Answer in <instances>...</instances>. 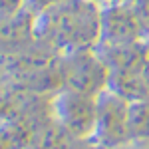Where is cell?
Here are the masks:
<instances>
[{
	"label": "cell",
	"instance_id": "1",
	"mask_svg": "<svg viewBox=\"0 0 149 149\" xmlns=\"http://www.w3.org/2000/svg\"><path fill=\"white\" fill-rule=\"evenodd\" d=\"M40 38L52 50H90L102 34V14L90 0H60L40 18Z\"/></svg>",
	"mask_w": 149,
	"mask_h": 149
},
{
	"label": "cell",
	"instance_id": "2",
	"mask_svg": "<svg viewBox=\"0 0 149 149\" xmlns=\"http://www.w3.org/2000/svg\"><path fill=\"white\" fill-rule=\"evenodd\" d=\"M107 76L109 70L105 68L102 58L90 50L68 52L66 58H60V78L68 92L93 97L105 88Z\"/></svg>",
	"mask_w": 149,
	"mask_h": 149
},
{
	"label": "cell",
	"instance_id": "3",
	"mask_svg": "<svg viewBox=\"0 0 149 149\" xmlns=\"http://www.w3.org/2000/svg\"><path fill=\"white\" fill-rule=\"evenodd\" d=\"M60 123L72 131L76 137L84 139L95 131V117H97V103L92 95H84L76 92H66L58 102Z\"/></svg>",
	"mask_w": 149,
	"mask_h": 149
},
{
	"label": "cell",
	"instance_id": "4",
	"mask_svg": "<svg viewBox=\"0 0 149 149\" xmlns=\"http://www.w3.org/2000/svg\"><path fill=\"white\" fill-rule=\"evenodd\" d=\"M127 105L125 100L109 93L97 102V117H95V131L103 145L111 147L121 143L129 135L127 127Z\"/></svg>",
	"mask_w": 149,
	"mask_h": 149
},
{
	"label": "cell",
	"instance_id": "5",
	"mask_svg": "<svg viewBox=\"0 0 149 149\" xmlns=\"http://www.w3.org/2000/svg\"><path fill=\"white\" fill-rule=\"evenodd\" d=\"M97 56L102 58L105 68L117 72H145L149 50L137 42H105L100 48Z\"/></svg>",
	"mask_w": 149,
	"mask_h": 149
},
{
	"label": "cell",
	"instance_id": "6",
	"mask_svg": "<svg viewBox=\"0 0 149 149\" xmlns=\"http://www.w3.org/2000/svg\"><path fill=\"white\" fill-rule=\"evenodd\" d=\"M102 34L105 42H137L145 30L123 2L102 14Z\"/></svg>",
	"mask_w": 149,
	"mask_h": 149
},
{
	"label": "cell",
	"instance_id": "7",
	"mask_svg": "<svg viewBox=\"0 0 149 149\" xmlns=\"http://www.w3.org/2000/svg\"><path fill=\"white\" fill-rule=\"evenodd\" d=\"M32 30L30 16L26 12H12L8 16L0 18V52L14 54L22 50L28 42V36Z\"/></svg>",
	"mask_w": 149,
	"mask_h": 149
},
{
	"label": "cell",
	"instance_id": "8",
	"mask_svg": "<svg viewBox=\"0 0 149 149\" xmlns=\"http://www.w3.org/2000/svg\"><path fill=\"white\" fill-rule=\"evenodd\" d=\"M80 137H76L62 123L46 121L34 131L30 139L32 149H80Z\"/></svg>",
	"mask_w": 149,
	"mask_h": 149
},
{
	"label": "cell",
	"instance_id": "9",
	"mask_svg": "<svg viewBox=\"0 0 149 149\" xmlns=\"http://www.w3.org/2000/svg\"><path fill=\"white\" fill-rule=\"evenodd\" d=\"M125 4L135 14V18L143 26V30L149 32V0H125Z\"/></svg>",
	"mask_w": 149,
	"mask_h": 149
},
{
	"label": "cell",
	"instance_id": "10",
	"mask_svg": "<svg viewBox=\"0 0 149 149\" xmlns=\"http://www.w3.org/2000/svg\"><path fill=\"white\" fill-rule=\"evenodd\" d=\"M14 100H16V97L10 93V90H8L4 78H0V115H8L10 113L12 105H14Z\"/></svg>",
	"mask_w": 149,
	"mask_h": 149
},
{
	"label": "cell",
	"instance_id": "11",
	"mask_svg": "<svg viewBox=\"0 0 149 149\" xmlns=\"http://www.w3.org/2000/svg\"><path fill=\"white\" fill-rule=\"evenodd\" d=\"M20 2H22V0H0V18H2V16H8L12 12H16L20 8Z\"/></svg>",
	"mask_w": 149,
	"mask_h": 149
},
{
	"label": "cell",
	"instance_id": "12",
	"mask_svg": "<svg viewBox=\"0 0 149 149\" xmlns=\"http://www.w3.org/2000/svg\"><path fill=\"white\" fill-rule=\"evenodd\" d=\"M30 2H34L36 6H40V8H48V6L56 4V2H60V0H30Z\"/></svg>",
	"mask_w": 149,
	"mask_h": 149
},
{
	"label": "cell",
	"instance_id": "13",
	"mask_svg": "<svg viewBox=\"0 0 149 149\" xmlns=\"http://www.w3.org/2000/svg\"><path fill=\"white\" fill-rule=\"evenodd\" d=\"M0 149H6V145H4V139H2V133H0Z\"/></svg>",
	"mask_w": 149,
	"mask_h": 149
}]
</instances>
